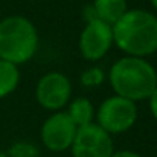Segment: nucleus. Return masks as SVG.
Here are the masks:
<instances>
[{"mask_svg":"<svg viewBox=\"0 0 157 157\" xmlns=\"http://www.w3.org/2000/svg\"><path fill=\"white\" fill-rule=\"evenodd\" d=\"M150 3H151V6L157 11V0H150Z\"/></svg>","mask_w":157,"mask_h":157,"instance_id":"obj_16","label":"nucleus"},{"mask_svg":"<svg viewBox=\"0 0 157 157\" xmlns=\"http://www.w3.org/2000/svg\"><path fill=\"white\" fill-rule=\"evenodd\" d=\"M95 116H96V124L110 136L121 134L128 131L136 124L137 107L133 101L113 95L101 102Z\"/></svg>","mask_w":157,"mask_h":157,"instance_id":"obj_4","label":"nucleus"},{"mask_svg":"<svg viewBox=\"0 0 157 157\" xmlns=\"http://www.w3.org/2000/svg\"><path fill=\"white\" fill-rule=\"evenodd\" d=\"M128 11L127 0H93L95 17L108 25H114Z\"/></svg>","mask_w":157,"mask_h":157,"instance_id":"obj_9","label":"nucleus"},{"mask_svg":"<svg viewBox=\"0 0 157 157\" xmlns=\"http://www.w3.org/2000/svg\"><path fill=\"white\" fill-rule=\"evenodd\" d=\"M78 127L70 119L67 111H55L41 125V142L53 153L70 150Z\"/></svg>","mask_w":157,"mask_h":157,"instance_id":"obj_8","label":"nucleus"},{"mask_svg":"<svg viewBox=\"0 0 157 157\" xmlns=\"http://www.w3.org/2000/svg\"><path fill=\"white\" fill-rule=\"evenodd\" d=\"M20 84L18 66L0 59V99L9 96Z\"/></svg>","mask_w":157,"mask_h":157,"instance_id":"obj_11","label":"nucleus"},{"mask_svg":"<svg viewBox=\"0 0 157 157\" xmlns=\"http://www.w3.org/2000/svg\"><path fill=\"white\" fill-rule=\"evenodd\" d=\"M147 101H148V104H150V110H151L154 119L157 121V87L154 89V92L150 95V98H148Z\"/></svg>","mask_w":157,"mask_h":157,"instance_id":"obj_14","label":"nucleus"},{"mask_svg":"<svg viewBox=\"0 0 157 157\" xmlns=\"http://www.w3.org/2000/svg\"><path fill=\"white\" fill-rule=\"evenodd\" d=\"M105 79V73L101 67H89L81 73V84L84 87H99Z\"/></svg>","mask_w":157,"mask_h":157,"instance_id":"obj_13","label":"nucleus"},{"mask_svg":"<svg viewBox=\"0 0 157 157\" xmlns=\"http://www.w3.org/2000/svg\"><path fill=\"white\" fill-rule=\"evenodd\" d=\"M70 151L73 157H111L114 147L111 136L92 122L76 130Z\"/></svg>","mask_w":157,"mask_h":157,"instance_id":"obj_5","label":"nucleus"},{"mask_svg":"<svg viewBox=\"0 0 157 157\" xmlns=\"http://www.w3.org/2000/svg\"><path fill=\"white\" fill-rule=\"evenodd\" d=\"M111 157H142V156L134 153V151H130V150H121V151H114Z\"/></svg>","mask_w":157,"mask_h":157,"instance_id":"obj_15","label":"nucleus"},{"mask_svg":"<svg viewBox=\"0 0 157 157\" xmlns=\"http://www.w3.org/2000/svg\"><path fill=\"white\" fill-rule=\"evenodd\" d=\"M108 81L114 95L133 102L147 101L157 87V70L139 56H122L108 72Z\"/></svg>","mask_w":157,"mask_h":157,"instance_id":"obj_2","label":"nucleus"},{"mask_svg":"<svg viewBox=\"0 0 157 157\" xmlns=\"http://www.w3.org/2000/svg\"><path fill=\"white\" fill-rule=\"evenodd\" d=\"M38 49L35 25L23 15H8L0 20V59L15 66L28 63Z\"/></svg>","mask_w":157,"mask_h":157,"instance_id":"obj_3","label":"nucleus"},{"mask_svg":"<svg viewBox=\"0 0 157 157\" xmlns=\"http://www.w3.org/2000/svg\"><path fill=\"white\" fill-rule=\"evenodd\" d=\"M113 44L128 56L147 58L157 52V15L147 9H128L113 26Z\"/></svg>","mask_w":157,"mask_h":157,"instance_id":"obj_1","label":"nucleus"},{"mask_svg":"<svg viewBox=\"0 0 157 157\" xmlns=\"http://www.w3.org/2000/svg\"><path fill=\"white\" fill-rule=\"evenodd\" d=\"M8 157H38L40 156V151L37 148V145L31 144V142H26V140H20V142H15L9 147Z\"/></svg>","mask_w":157,"mask_h":157,"instance_id":"obj_12","label":"nucleus"},{"mask_svg":"<svg viewBox=\"0 0 157 157\" xmlns=\"http://www.w3.org/2000/svg\"><path fill=\"white\" fill-rule=\"evenodd\" d=\"M95 113L96 111H95L92 101L89 98H84V96L73 99L69 104V110H67V114L70 116V119L75 122V125L78 128L92 124L95 119Z\"/></svg>","mask_w":157,"mask_h":157,"instance_id":"obj_10","label":"nucleus"},{"mask_svg":"<svg viewBox=\"0 0 157 157\" xmlns=\"http://www.w3.org/2000/svg\"><path fill=\"white\" fill-rule=\"evenodd\" d=\"M72 95L70 79L61 72H49L40 78L35 87L37 102L46 110L59 111L69 104Z\"/></svg>","mask_w":157,"mask_h":157,"instance_id":"obj_7","label":"nucleus"},{"mask_svg":"<svg viewBox=\"0 0 157 157\" xmlns=\"http://www.w3.org/2000/svg\"><path fill=\"white\" fill-rule=\"evenodd\" d=\"M79 53L87 61H99L113 46V28L99 18L87 20L79 35Z\"/></svg>","mask_w":157,"mask_h":157,"instance_id":"obj_6","label":"nucleus"}]
</instances>
